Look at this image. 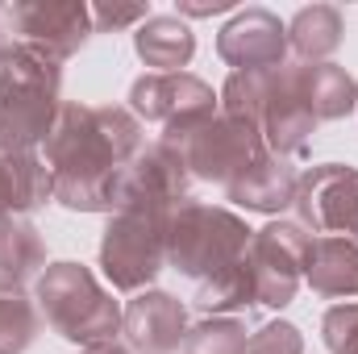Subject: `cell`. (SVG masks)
Instances as JSON below:
<instances>
[{
	"label": "cell",
	"instance_id": "obj_1",
	"mask_svg": "<svg viewBox=\"0 0 358 354\" xmlns=\"http://www.w3.org/2000/svg\"><path fill=\"white\" fill-rule=\"evenodd\" d=\"M142 146V121L129 108L63 104L42 142L55 200L71 213H113V179Z\"/></svg>",
	"mask_w": 358,
	"mask_h": 354
},
{
	"label": "cell",
	"instance_id": "obj_2",
	"mask_svg": "<svg viewBox=\"0 0 358 354\" xmlns=\"http://www.w3.org/2000/svg\"><path fill=\"white\" fill-rule=\"evenodd\" d=\"M63 108V63L38 46L0 50V155H29L46 142Z\"/></svg>",
	"mask_w": 358,
	"mask_h": 354
},
{
	"label": "cell",
	"instance_id": "obj_3",
	"mask_svg": "<svg viewBox=\"0 0 358 354\" xmlns=\"http://www.w3.org/2000/svg\"><path fill=\"white\" fill-rule=\"evenodd\" d=\"M250 238L255 229L238 213L200 204V200H183L167 217V267L204 283L242 263L250 250Z\"/></svg>",
	"mask_w": 358,
	"mask_h": 354
},
{
	"label": "cell",
	"instance_id": "obj_4",
	"mask_svg": "<svg viewBox=\"0 0 358 354\" xmlns=\"http://www.w3.org/2000/svg\"><path fill=\"white\" fill-rule=\"evenodd\" d=\"M38 309L59 338L84 351L96 342H113L121 334V304L100 288V279L84 263L46 267L38 275Z\"/></svg>",
	"mask_w": 358,
	"mask_h": 354
},
{
	"label": "cell",
	"instance_id": "obj_5",
	"mask_svg": "<svg viewBox=\"0 0 358 354\" xmlns=\"http://www.w3.org/2000/svg\"><path fill=\"white\" fill-rule=\"evenodd\" d=\"M159 142L171 146L183 159V167H187L192 179L221 183V187H229L259 155H267L263 129L246 125V121H234L225 113H213V117H204V121H196L187 129L163 134Z\"/></svg>",
	"mask_w": 358,
	"mask_h": 354
},
{
	"label": "cell",
	"instance_id": "obj_6",
	"mask_svg": "<svg viewBox=\"0 0 358 354\" xmlns=\"http://www.w3.org/2000/svg\"><path fill=\"white\" fill-rule=\"evenodd\" d=\"M167 217L146 208H117L100 238V271L117 292H146L167 267Z\"/></svg>",
	"mask_w": 358,
	"mask_h": 354
},
{
	"label": "cell",
	"instance_id": "obj_7",
	"mask_svg": "<svg viewBox=\"0 0 358 354\" xmlns=\"http://www.w3.org/2000/svg\"><path fill=\"white\" fill-rule=\"evenodd\" d=\"M308 246L313 234L300 221H267L263 229H255L246 263L255 275V292L259 304L267 309H287L304 283V263H308Z\"/></svg>",
	"mask_w": 358,
	"mask_h": 354
},
{
	"label": "cell",
	"instance_id": "obj_8",
	"mask_svg": "<svg viewBox=\"0 0 358 354\" xmlns=\"http://www.w3.org/2000/svg\"><path fill=\"white\" fill-rule=\"evenodd\" d=\"M183 200H192V176H187L183 159L163 142L142 146L113 179V213L117 208L171 213Z\"/></svg>",
	"mask_w": 358,
	"mask_h": 354
},
{
	"label": "cell",
	"instance_id": "obj_9",
	"mask_svg": "<svg viewBox=\"0 0 358 354\" xmlns=\"http://www.w3.org/2000/svg\"><path fill=\"white\" fill-rule=\"evenodd\" d=\"M296 221L321 238H355L358 234V167L317 163L296 183Z\"/></svg>",
	"mask_w": 358,
	"mask_h": 354
},
{
	"label": "cell",
	"instance_id": "obj_10",
	"mask_svg": "<svg viewBox=\"0 0 358 354\" xmlns=\"http://www.w3.org/2000/svg\"><path fill=\"white\" fill-rule=\"evenodd\" d=\"M129 113L138 121L163 125V134H176V129H187L217 113V92L192 71H167V76L150 71V76L134 80Z\"/></svg>",
	"mask_w": 358,
	"mask_h": 354
},
{
	"label": "cell",
	"instance_id": "obj_11",
	"mask_svg": "<svg viewBox=\"0 0 358 354\" xmlns=\"http://www.w3.org/2000/svg\"><path fill=\"white\" fill-rule=\"evenodd\" d=\"M25 46H38L55 63H67L92 38V4L84 0H17L8 13Z\"/></svg>",
	"mask_w": 358,
	"mask_h": 354
},
{
	"label": "cell",
	"instance_id": "obj_12",
	"mask_svg": "<svg viewBox=\"0 0 358 354\" xmlns=\"http://www.w3.org/2000/svg\"><path fill=\"white\" fill-rule=\"evenodd\" d=\"M217 55L234 71H279L287 67V25L271 8H242L221 25Z\"/></svg>",
	"mask_w": 358,
	"mask_h": 354
},
{
	"label": "cell",
	"instance_id": "obj_13",
	"mask_svg": "<svg viewBox=\"0 0 358 354\" xmlns=\"http://www.w3.org/2000/svg\"><path fill=\"white\" fill-rule=\"evenodd\" d=\"M317 117L308 108V96L300 88L296 63L279 67L267 76V104H263V142L271 155L296 159L308 150V138L317 134Z\"/></svg>",
	"mask_w": 358,
	"mask_h": 354
},
{
	"label": "cell",
	"instance_id": "obj_14",
	"mask_svg": "<svg viewBox=\"0 0 358 354\" xmlns=\"http://www.w3.org/2000/svg\"><path fill=\"white\" fill-rule=\"evenodd\" d=\"M187 309L171 292L146 288L121 309V334L134 354H176L187 338Z\"/></svg>",
	"mask_w": 358,
	"mask_h": 354
},
{
	"label": "cell",
	"instance_id": "obj_15",
	"mask_svg": "<svg viewBox=\"0 0 358 354\" xmlns=\"http://www.w3.org/2000/svg\"><path fill=\"white\" fill-rule=\"evenodd\" d=\"M296 183H300V171L292 167V159H279V155L267 150L225 187V196L246 213L279 217L296 204Z\"/></svg>",
	"mask_w": 358,
	"mask_h": 354
},
{
	"label": "cell",
	"instance_id": "obj_16",
	"mask_svg": "<svg viewBox=\"0 0 358 354\" xmlns=\"http://www.w3.org/2000/svg\"><path fill=\"white\" fill-rule=\"evenodd\" d=\"M46 200H55V183H50V167L38 150L0 155V221L29 217Z\"/></svg>",
	"mask_w": 358,
	"mask_h": 354
},
{
	"label": "cell",
	"instance_id": "obj_17",
	"mask_svg": "<svg viewBox=\"0 0 358 354\" xmlns=\"http://www.w3.org/2000/svg\"><path fill=\"white\" fill-rule=\"evenodd\" d=\"M134 50L159 76L183 71L192 63V55H196V34H192V25L183 17H176V13H150L138 25V34H134Z\"/></svg>",
	"mask_w": 358,
	"mask_h": 354
},
{
	"label": "cell",
	"instance_id": "obj_18",
	"mask_svg": "<svg viewBox=\"0 0 358 354\" xmlns=\"http://www.w3.org/2000/svg\"><path fill=\"white\" fill-rule=\"evenodd\" d=\"M304 283L317 296L346 300L358 296V242L355 238H313L308 263H304Z\"/></svg>",
	"mask_w": 358,
	"mask_h": 354
},
{
	"label": "cell",
	"instance_id": "obj_19",
	"mask_svg": "<svg viewBox=\"0 0 358 354\" xmlns=\"http://www.w3.org/2000/svg\"><path fill=\"white\" fill-rule=\"evenodd\" d=\"M300 88L308 96V108L317 121H342L358 108V84L355 76L338 63H296Z\"/></svg>",
	"mask_w": 358,
	"mask_h": 354
},
{
	"label": "cell",
	"instance_id": "obj_20",
	"mask_svg": "<svg viewBox=\"0 0 358 354\" xmlns=\"http://www.w3.org/2000/svg\"><path fill=\"white\" fill-rule=\"evenodd\" d=\"M346 21L334 4H308L287 21V50L300 55V63H329V55L342 46Z\"/></svg>",
	"mask_w": 358,
	"mask_h": 354
},
{
	"label": "cell",
	"instance_id": "obj_21",
	"mask_svg": "<svg viewBox=\"0 0 358 354\" xmlns=\"http://www.w3.org/2000/svg\"><path fill=\"white\" fill-rule=\"evenodd\" d=\"M46 271V246L38 238V229L25 217H8L0 221V279L4 283H21Z\"/></svg>",
	"mask_w": 358,
	"mask_h": 354
},
{
	"label": "cell",
	"instance_id": "obj_22",
	"mask_svg": "<svg viewBox=\"0 0 358 354\" xmlns=\"http://www.w3.org/2000/svg\"><path fill=\"white\" fill-rule=\"evenodd\" d=\"M259 304V292H255V275H250V263L242 259L238 267L196 283V309L204 317H234L242 309Z\"/></svg>",
	"mask_w": 358,
	"mask_h": 354
},
{
	"label": "cell",
	"instance_id": "obj_23",
	"mask_svg": "<svg viewBox=\"0 0 358 354\" xmlns=\"http://www.w3.org/2000/svg\"><path fill=\"white\" fill-rule=\"evenodd\" d=\"M38 304L21 283L0 279V354H25L38 338Z\"/></svg>",
	"mask_w": 358,
	"mask_h": 354
},
{
	"label": "cell",
	"instance_id": "obj_24",
	"mask_svg": "<svg viewBox=\"0 0 358 354\" xmlns=\"http://www.w3.org/2000/svg\"><path fill=\"white\" fill-rule=\"evenodd\" d=\"M267 76H259V71H229L225 88H221V96H217V113H225V117H234V121H246V125H259V129H263Z\"/></svg>",
	"mask_w": 358,
	"mask_h": 354
},
{
	"label": "cell",
	"instance_id": "obj_25",
	"mask_svg": "<svg viewBox=\"0 0 358 354\" xmlns=\"http://www.w3.org/2000/svg\"><path fill=\"white\" fill-rule=\"evenodd\" d=\"M250 338L238 317H204L187 330L183 354H246Z\"/></svg>",
	"mask_w": 358,
	"mask_h": 354
},
{
	"label": "cell",
	"instance_id": "obj_26",
	"mask_svg": "<svg viewBox=\"0 0 358 354\" xmlns=\"http://www.w3.org/2000/svg\"><path fill=\"white\" fill-rule=\"evenodd\" d=\"M321 338L329 354H358V304H334L321 317Z\"/></svg>",
	"mask_w": 358,
	"mask_h": 354
},
{
	"label": "cell",
	"instance_id": "obj_27",
	"mask_svg": "<svg viewBox=\"0 0 358 354\" xmlns=\"http://www.w3.org/2000/svg\"><path fill=\"white\" fill-rule=\"evenodd\" d=\"M246 354H304V334H300V325L279 317V321H267L263 330L250 334Z\"/></svg>",
	"mask_w": 358,
	"mask_h": 354
},
{
	"label": "cell",
	"instance_id": "obj_28",
	"mask_svg": "<svg viewBox=\"0 0 358 354\" xmlns=\"http://www.w3.org/2000/svg\"><path fill=\"white\" fill-rule=\"evenodd\" d=\"M146 17H150V4H113V0L92 4V25L96 29H125V25H138Z\"/></svg>",
	"mask_w": 358,
	"mask_h": 354
},
{
	"label": "cell",
	"instance_id": "obj_29",
	"mask_svg": "<svg viewBox=\"0 0 358 354\" xmlns=\"http://www.w3.org/2000/svg\"><path fill=\"white\" fill-rule=\"evenodd\" d=\"M234 0H179L176 17H217V13H229Z\"/></svg>",
	"mask_w": 358,
	"mask_h": 354
},
{
	"label": "cell",
	"instance_id": "obj_30",
	"mask_svg": "<svg viewBox=\"0 0 358 354\" xmlns=\"http://www.w3.org/2000/svg\"><path fill=\"white\" fill-rule=\"evenodd\" d=\"M84 354H134V351H129L125 342H117V338H113V342H96V346H88Z\"/></svg>",
	"mask_w": 358,
	"mask_h": 354
},
{
	"label": "cell",
	"instance_id": "obj_31",
	"mask_svg": "<svg viewBox=\"0 0 358 354\" xmlns=\"http://www.w3.org/2000/svg\"><path fill=\"white\" fill-rule=\"evenodd\" d=\"M4 46H8V42H4V29H0V50H4Z\"/></svg>",
	"mask_w": 358,
	"mask_h": 354
},
{
	"label": "cell",
	"instance_id": "obj_32",
	"mask_svg": "<svg viewBox=\"0 0 358 354\" xmlns=\"http://www.w3.org/2000/svg\"><path fill=\"white\" fill-rule=\"evenodd\" d=\"M355 242H358V234H355Z\"/></svg>",
	"mask_w": 358,
	"mask_h": 354
}]
</instances>
